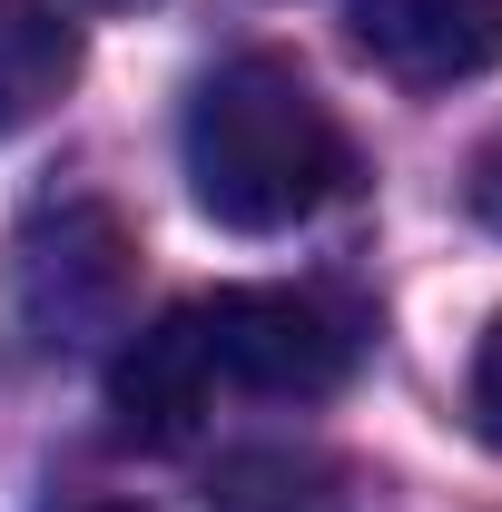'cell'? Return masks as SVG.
Masks as SVG:
<instances>
[{
  "instance_id": "9",
  "label": "cell",
  "mask_w": 502,
  "mask_h": 512,
  "mask_svg": "<svg viewBox=\"0 0 502 512\" xmlns=\"http://www.w3.org/2000/svg\"><path fill=\"white\" fill-rule=\"evenodd\" d=\"M79 512H138V503H79Z\"/></svg>"
},
{
  "instance_id": "8",
  "label": "cell",
  "mask_w": 502,
  "mask_h": 512,
  "mask_svg": "<svg viewBox=\"0 0 502 512\" xmlns=\"http://www.w3.org/2000/svg\"><path fill=\"white\" fill-rule=\"evenodd\" d=\"M463 207H473V217H483V227L502 237V138L483 148V158H473V178H463Z\"/></svg>"
},
{
  "instance_id": "3",
  "label": "cell",
  "mask_w": 502,
  "mask_h": 512,
  "mask_svg": "<svg viewBox=\"0 0 502 512\" xmlns=\"http://www.w3.org/2000/svg\"><path fill=\"white\" fill-rule=\"evenodd\" d=\"M128 286H138V247L109 207L69 197V207H40L10 247V325L40 345V355H69V345H99L128 325Z\"/></svg>"
},
{
  "instance_id": "6",
  "label": "cell",
  "mask_w": 502,
  "mask_h": 512,
  "mask_svg": "<svg viewBox=\"0 0 502 512\" xmlns=\"http://www.w3.org/2000/svg\"><path fill=\"white\" fill-rule=\"evenodd\" d=\"M217 512H384V483L335 453H237L217 473Z\"/></svg>"
},
{
  "instance_id": "7",
  "label": "cell",
  "mask_w": 502,
  "mask_h": 512,
  "mask_svg": "<svg viewBox=\"0 0 502 512\" xmlns=\"http://www.w3.org/2000/svg\"><path fill=\"white\" fill-rule=\"evenodd\" d=\"M463 414H473V434L502 444V316L483 325V345H473V375H463Z\"/></svg>"
},
{
  "instance_id": "10",
  "label": "cell",
  "mask_w": 502,
  "mask_h": 512,
  "mask_svg": "<svg viewBox=\"0 0 502 512\" xmlns=\"http://www.w3.org/2000/svg\"><path fill=\"white\" fill-rule=\"evenodd\" d=\"M99 10H138V0H99Z\"/></svg>"
},
{
  "instance_id": "5",
  "label": "cell",
  "mask_w": 502,
  "mask_h": 512,
  "mask_svg": "<svg viewBox=\"0 0 502 512\" xmlns=\"http://www.w3.org/2000/svg\"><path fill=\"white\" fill-rule=\"evenodd\" d=\"M79 79V20L60 0H0V138L50 119Z\"/></svg>"
},
{
  "instance_id": "1",
  "label": "cell",
  "mask_w": 502,
  "mask_h": 512,
  "mask_svg": "<svg viewBox=\"0 0 502 512\" xmlns=\"http://www.w3.org/2000/svg\"><path fill=\"white\" fill-rule=\"evenodd\" d=\"M355 355H365L355 306L306 286H217L119 345L109 414L119 444L178 453L217 424V404H325L355 375Z\"/></svg>"
},
{
  "instance_id": "2",
  "label": "cell",
  "mask_w": 502,
  "mask_h": 512,
  "mask_svg": "<svg viewBox=\"0 0 502 512\" xmlns=\"http://www.w3.org/2000/svg\"><path fill=\"white\" fill-rule=\"evenodd\" d=\"M345 178H355L345 119L325 109V89L296 60L247 50V60L197 79V99H188V197L227 237L306 227Z\"/></svg>"
},
{
  "instance_id": "4",
  "label": "cell",
  "mask_w": 502,
  "mask_h": 512,
  "mask_svg": "<svg viewBox=\"0 0 502 512\" xmlns=\"http://www.w3.org/2000/svg\"><path fill=\"white\" fill-rule=\"evenodd\" d=\"M355 50L404 89H453L502 60V0H355Z\"/></svg>"
}]
</instances>
